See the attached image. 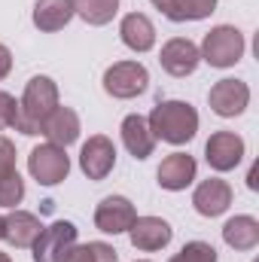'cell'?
Here are the masks:
<instances>
[{
    "label": "cell",
    "mask_w": 259,
    "mask_h": 262,
    "mask_svg": "<svg viewBox=\"0 0 259 262\" xmlns=\"http://www.w3.org/2000/svg\"><path fill=\"white\" fill-rule=\"evenodd\" d=\"M146 122H149V131L156 140L183 146L198 131V110L189 101H159Z\"/></svg>",
    "instance_id": "obj_1"
},
{
    "label": "cell",
    "mask_w": 259,
    "mask_h": 262,
    "mask_svg": "<svg viewBox=\"0 0 259 262\" xmlns=\"http://www.w3.org/2000/svg\"><path fill=\"white\" fill-rule=\"evenodd\" d=\"M58 107V85L52 76H34L25 85V95L18 101V119H15V131L37 137L43 134V122L46 116Z\"/></svg>",
    "instance_id": "obj_2"
},
{
    "label": "cell",
    "mask_w": 259,
    "mask_h": 262,
    "mask_svg": "<svg viewBox=\"0 0 259 262\" xmlns=\"http://www.w3.org/2000/svg\"><path fill=\"white\" fill-rule=\"evenodd\" d=\"M244 49H247L244 34L235 25H217V28H210L204 34L198 55H201V61H207L210 67H220L223 70V67L238 64L244 58Z\"/></svg>",
    "instance_id": "obj_3"
},
{
    "label": "cell",
    "mask_w": 259,
    "mask_h": 262,
    "mask_svg": "<svg viewBox=\"0 0 259 262\" xmlns=\"http://www.w3.org/2000/svg\"><path fill=\"white\" fill-rule=\"evenodd\" d=\"M28 171H31V177L40 186H58L70 174V156H67L64 146H55V143L46 140V143H40V146L31 149Z\"/></svg>",
    "instance_id": "obj_4"
},
{
    "label": "cell",
    "mask_w": 259,
    "mask_h": 262,
    "mask_svg": "<svg viewBox=\"0 0 259 262\" xmlns=\"http://www.w3.org/2000/svg\"><path fill=\"white\" fill-rule=\"evenodd\" d=\"M149 85V73L140 61H116L104 70V92L110 98H119V101H128L143 95Z\"/></svg>",
    "instance_id": "obj_5"
},
{
    "label": "cell",
    "mask_w": 259,
    "mask_h": 262,
    "mask_svg": "<svg viewBox=\"0 0 259 262\" xmlns=\"http://www.w3.org/2000/svg\"><path fill=\"white\" fill-rule=\"evenodd\" d=\"M76 244V226L70 220H55L52 226H43L40 238L34 241V262H64L67 250Z\"/></svg>",
    "instance_id": "obj_6"
},
{
    "label": "cell",
    "mask_w": 259,
    "mask_h": 262,
    "mask_svg": "<svg viewBox=\"0 0 259 262\" xmlns=\"http://www.w3.org/2000/svg\"><path fill=\"white\" fill-rule=\"evenodd\" d=\"M79 168L89 180H107L116 168V146L107 134H92L79 149Z\"/></svg>",
    "instance_id": "obj_7"
},
{
    "label": "cell",
    "mask_w": 259,
    "mask_h": 262,
    "mask_svg": "<svg viewBox=\"0 0 259 262\" xmlns=\"http://www.w3.org/2000/svg\"><path fill=\"white\" fill-rule=\"evenodd\" d=\"M207 104H210V110H213L217 116L235 119V116H241V113L247 110V104H250V85H247L244 79H220V82L210 85Z\"/></svg>",
    "instance_id": "obj_8"
},
{
    "label": "cell",
    "mask_w": 259,
    "mask_h": 262,
    "mask_svg": "<svg viewBox=\"0 0 259 262\" xmlns=\"http://www.w3.org/2000/svg\"><path fill=\"white\" fill-rule=\"evenodd\" d=\"M204 159L213 171H232L244 159V140L235 131H213L204 143Z\"/></svg>",
    "instance_id": "obj_9"
},
{
    "label": "cell",
    "mask_w": 259,
    "mask_h": 262,
    "mask_svg": "<svg viewBox=\"0 0 259 262\" xmlns=\"http://www.w3.org/2000/svg\"><path fill=\"white\" fill-rule=\"evenodd\" d=\"M137 220V210L125 195H107L95 207V226L104 235H122L128 232L131 223Z\"/></svg>",
    "instance_id": "obj_10"
},
{
    "label": "cell",
    "mask_w": 259,
    "mask_h": 262,
    "mask_svg": "<svg viewBox=\"0 0 259 262\" xmlns=\"http://www.w3.org/2000/svg\"><path fill=\"white\" fill-rule=\"evenodd\" d=\"M128 238H131V244H134L137 250L156 253V250H162V247L171 244L174 229H171V223L162 220V216H137V220L131 223V229H128Z\"/></svg>",
    "instance_id": "obj_11"
},
{
    "label": "cell",
    "mask_w": 259,
    "mask_h": 262,
    "mask_svg": "<svg viewBox=\"0 0 259 262\" xmlns=\"http://www.w3.org/2000/svg\"><path fill=\"white\" fill-rule=\"evenodd\" d=\"M159 64H162V70H168L171 76H189V73H195V67L201 64L198 46L189 37H174V40H168L162 46Z\"/></svg>",
    "instance_id": "obj_12"
},
{
    "label": "cell",
    "mask_w": 259,
    "mask_h": 262,
    "mask_svg": "<svg viewBox=\"0 0 259 262\" xmlns=\"http://www.w3.org/2000/svg\"><path fill=\"white\" fill-rule=\"evenodd\" d=\"M232 198H235V192H232V186H229L226 180H220V177H207V180H201V183L195 186L192 207L201 213V216H220V213L229 210Z\"/></svg>",
    "instance_id": "obj_13"
},
{
    "label": "cell",
    "mask_w": 259,
    "mask_h": 262,
    "mask_svg": "<svg viewBox=\"0 0 259 262\" xmlns=\"http://www.w3.org/2000/svg\"><path fill=\"white\" fill-rule=\"evenodd\" d=\"M40 232H43V223H40V216L37 213H31V210H9L6 216H3V241H9L12 247H18V250H28V247H34V241L40 238Z\"/></svg>",
    "instance_id": "obj_14"
},
{
    "label": "cell",
    "mask_w": 259,
    "mask_h": 262,
    "mask_svg": "<svg viewBox=\"0 0 259 262\" xmlns=\"http://www.w3.org/2000/svg\"><path fill=\"white\" fill-rule=\"evenodd\" d=\"M195 171H198V165H195V159L189 152H171L168 159H162L156 177H159V186H162V189L180 192V189L192 186Z\"/></svg>",
    "instance_id": "obj_15"
},
{
    "label": "cell",
    "mask_w": 259,
    "mask_h": 262,
    "mask_svg": "<svg viewBox=\"0 0 259 262\" xmlns=\"http://www.w3.org/2000/svg\"><path fill=\"white\" fill-rule=\"evenodd\" d=\"M79 113L73 110V107H55L49 116H46V122H43V137L49 140V143H55V146H70V143H76L79 140Z\"/></svg>",
    "instance_id": "obj_16"
},
{
    "label": "cell",
    "mask_w": 259,
    "mask_h": 262,
    "mask_svg": "<svg viewBox=\"0 0 259 262\" xmlns=\"http://www.w3.org/2000/svg\"><path fill=\"white\" fill-rule=\"evenodd\" d=\"M73 0H37L34 3V12H31V21L37 31L43 34H55L70 25L73 18Z\"/></svg>",
    "instance_id": "obj_17"
},
{
    "label": "cell",
    "mask_w": 259,
    "mask_h": 262,
    "mask_svg": "<svg viewBox=\"0 0 259 262\" xmlns=\"http://www.w3.org/2000/svg\"><path fill=\"white\" fill-rule=\"evenodd\" d=\"M122 143H125V149H128L134 159H149L153 156V149H156V137H153V131H149V122L140 116V113H131L122 119Z\"/></svg>",
    "instance_id": "obj_18"
},
{
    "label": "cell",
    "mask_w": 259,
    "mask_h": 262,
    "mask_svg": "<svg viewBox=\"0 0 259 262\" xmlns=\"http://www.w3.org/2000/svg\"><path fill=\"white\" fill-rule=\"evenodd\" d=\"M119 37L131 52H149L156 46V28L143 12H128L119 21Z\"/></svg>",
    "instance_id": "obj_19"
},
{
    "label": "cell",
    "mask_w": 259,
    "mask_h": 262,
    "mask_svg": "<svg viewBox=\"0 0 259 262\" xmlns=\"http://www.w3.org/2000/svg\"><path fill=\"white\" fill-rule=\"evenodd\" d=\"M153 6L171 21H201L217 12V0H153Z\"/></svg>",
    "instance_id": "obj_20"
},
{
    "label": "cell",
    "mask_w": 259,
    "mask_h": 262,
    "mask_svg": "<svg viewBox=\"0 0 259 262\" xmlns=\"http://www.w3.org/2000/svg\"><path fill=\"white\" fill-rule=\"evenodd\" d=\"M223 241H226L232 250H253L259 244V220L250 216V213H241V216L226 220V226H223Z\"/></svg>",
    "instance_id": "obj_21"
},
{
    "label": "cell",
    "mask_w": 259,
    "mask_h": 262,
    "mask_svg": "<svg viewBox=\"0 0 259 262\" xmlns=\"http://www.w3.org/2000/svg\"><path fill=\"white\" fill-rule=\"evenodd\" d=\"M73 12L85 21V25H110L113 15L119 12V0H73Z\"/></svg>",
    "instance_id": "obj_22"
},
{
    "label": "cell",
    "mask_w": 259,
    "mask_h": 262,
    "mask_svg": "<svg viewBox=\"0 0 259 262\" xmlns=\"http://www.w3.org/2000/svg\"><path fill=\"white\" fill-rule=\"evenodd\" d=\"M64 262H119V253L104 241H89V244H73Z\"/></svg>",
    "instance_id": "obj_23"
},
{
    "label": "cell",
    "mask_w": 259,
    "mask_h": 262,
    "mask_svg": "<svg viewBox=\"0 0 259 262\" xmlns=\"http://www.w3.org/2000/svg\"><path fill=\"white\" fill-rule=\"evenodd\" d=\"M21 198H25V180H21L18 168L0 174V207L15 210V207L21 204Z\"/></svg>",
    "instance_id": "obj_24"
},
{
    "label": "cell",
    "mask_w": 259,
    "mask_h": 262,
    "mask_svg": "<svg viewBox=\"0 0 259 262\" xmlns=\"http://www.w3.org/2000/svg\"><path fill=\"white\" fill-rule=\"evenodd\" d=\"M168 262H217V250L207 241H189L180 247V253H174Z\"/></svg>",
    "instance_id": "obj_25"
},
{
    "label": "cell",
    "mask_w": 259,
    "mask_h": 262,
    "mask_svg": "<svg viewBox=\"0 0 259 262\" xmlns=\"http://www.w3.org/2000/svg\"><path fill=\"white\" fill-rule=\"evenodd\" d=\"M15 119H18V101L9 92H0V131L15 128Z\"/></svg>",
    "instance_id": "obj_26"
},
{
    "label": "cell",
    "mask_w": 259,
    "mask_h": 262,
    "mask_svg": "<svg viewBox=\"0 0 259 262\" xmlns=\"http://www.w3.org/2000/svg\"><path fill=\"white\" fill-rule=\"evenodd\" d=\"M15 171V143L0 134V174Z\"/></svg>",
    "instance_id": "obj_27"
},
{
    "label": "cell",
    "mask_w": 259,
    "mask_h": 262,
    "mask_svg": "<svg viewBox=\"0 0 259 262\" xmlns=\"http://www.w3.org/2000/svg\"><path fill=\"white\" fill-rule=\"evenodd\" d=\"M9 70H12V52L0 43V79H6V76H9Z\"/></svg>",
    "instance_id": "obj_28"
},
{
    "label": "cell",
    "mask_w": 259,
    "mask_h": 262,
    "mask_svg": "<svg viewBox=\"0 0 259 262\" xmlns=\"http://www.w3.org/2000/svg\"><path fill=\"white\" fill-rule=\"evenodd\" d=\"M0 262H12V259H9V256H6V253H0Z\"/></svg>",
    "instance_id": "obj_29"
},
{
    "label": "cell",
    "mask_w": 259,
    "mask_h": 262,
    "mask_svg": "<svg viewBox=\"0 0 259 262\" xmlns=\"http://www.w3.org/2000/svg\"><path fill=\"white\" fill-rule=\"evenodd\" d=\"M0 241H3V216H0Z\"/></svg>",
    "instance_id": "obj_30"
},
{
    "label": "cell",
    "mask_w": 259,
    "mask_h": 262,
    "mask_svg": "<svg viewBox=\"0 0 259 262\" xmlns=\"http://www.w3.org/2000/svg\"><path fill=\"white\" fill-rule=\"evenodd\" d=\"M140 262H146V259H140Z\"/></svg>",
    "instance_id": "obj_31"
}]
</instances>
